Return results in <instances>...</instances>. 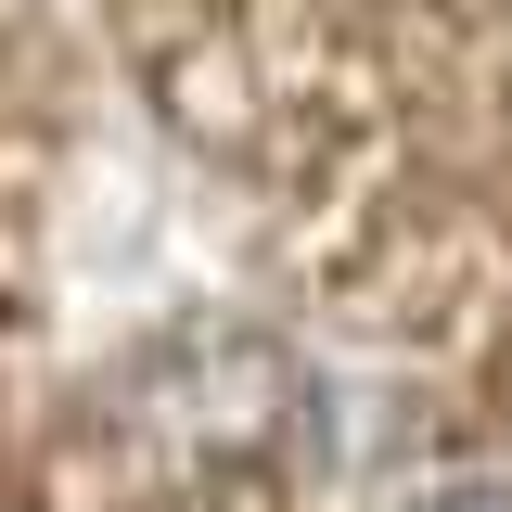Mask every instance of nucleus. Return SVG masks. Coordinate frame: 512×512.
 <instances>
[{
  "instance_id": "f257e3e1",
  "label": "nucleus",
  "mask_w": 512,
  "mask_h": 512,
  "mask_svg": "<svg viewBox=\"0 0 512 512\" xmlns=\"http://www.w3.org/2000/svg\"><path fill=\"white\" fill-rule=\"evenodd\" d=\"M423 512H512V487H448V500H423Z\"/></svg>"
}]
</instances>
